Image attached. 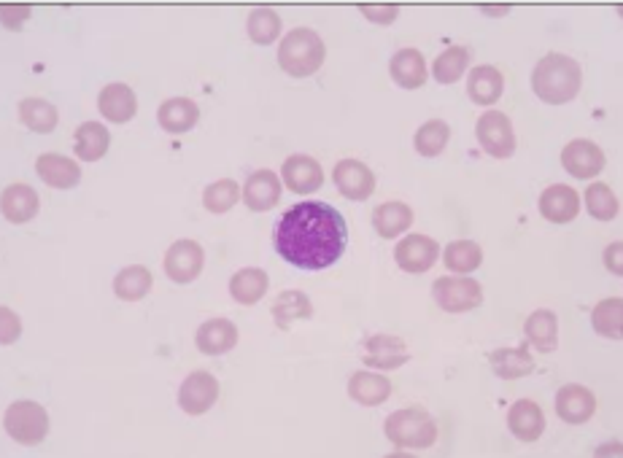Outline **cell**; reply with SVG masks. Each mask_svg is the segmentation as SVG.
I'll use <instances>...</instances> for the list:
<instances>
[{"label": "cell", "instance_id": "1", "mask_svg": "<svg viewBox=\"0 0 623 458\" xmlns=\"http://www.w3.org/2000/svg\"><path fill=\"white\" fill-rule=\"evenodd\" d=\"M273 246L278 256L300 270H324L338 262L348 246V227L343 213L330 203L292 205L276 221Z\"/></svg>", "mask_w": 623, "mask_h": 458}, {"label": "cell", "instance_id": "2", "mask_svg": "<svg viewBox=\"0 0 623 458\" xmlns=\"http://www.w3.org/2000/svg\"><path fill=\"white\" fill-rule=\"evenodd\" d=\"M580 84H583L580 65L567 54H545L532 73L534 95L540 97L543 103H551V106L572 103L578 97Z\"/></svg>", "mask_w": 623, "mask_h": 458}, {"label": "cell", "instance_id": "3", "mask_svg": "<svg viewBox=\"0 0 623 458\" xmlns=\"http://www.w3.org/2000/svg\"><path fill=\"white\" fill-rule=\"evenodd\" d=\"M327 57V46L311 27H294L278 46V65L292 79H308L319 71Z\"/></svg>", "mask_w": 623, "mask_h": 458}, {"label": "cell", "instance_id": "4", "mask_svg": "<svg viewBox=\"0 0 623 458\" xmlns=\"http://www.w3.org/2000/svg\"><path fill=\"white\" fill-rule=\"evenodd\" d=\"M386 440L402 450H427L437 442L435 418L421 407H405L386 418L383 423Z\"/></svg>", "mask_w": 623, "mask_h": 458}, {"label": "cell", "instance_id": "5", "mask_svg": "<svg viewBox=\"0 0 623 458\" xmlns=\"http://www.w3.org/2000/svg\"><path fill=\"white\" fill-rule=\"evenodd\" d=\"M3 426H6V434L17 445L36 448V445H41L46 440V434H49V413L38 402L19 399L3 415Z\"/></svg>", "mask_w": 623, "mask_h": 458}, {"label": "cell", "instance_id": "6", "mask_svg": "<svg viewBox=\"0 0 623 458\" xmlns=\"http://www.w3.org/2000/svg\"><path fill=\"white\" fill-rule=\"evenodd\" d=\"M432 297L445 313H467L483 302V286L467 275H445L432 283Z\"/></svg>", "mask_w": 623, "mask_h": 458}, {"label": "cell", "instance_id": "7", "mask_svg": "<svg viewBox=\"0 0 623 458\" xmlns=\"http://www.w3.org/2000/svg\"><path fill=\"white\" fill-rule=\"evenodd\" d=\"M475 135H478L481 149L486 151V154H491L494 159H508L513 157V151H516L513 122H510L508 114H502V111H486V114L478 119Z\"/></svg>", "mask_w": 623, "mask_h": 458}, {"label": "cell", "instance_id": "8", "mask_svg": "<svg viewBox=\"0 0 623 458\" xmlns=\"http://www.w3.org/2000/svg\"><path fill=\"white\" fill-rule=\"evenodd\" d=\"M162 267L168 273L170 281L176 283H192L200 278L205 267V251L197 240H176L173 246L165 251Z\"/></svg>", "mask_w": 623, "mask_h": 458}, {"label": "cell", "instance_id": "9", "mask_svg": "<svg viewBox=\"0 0 623 458\" xmlns=\"http://www.w3.org/2000/svg\"><path fill=\"white\" fill-rule=\"evenodd\" d=\"M219 399V380L205 370H195L181 388H178V405L189 415H203L216 405Z\"/></svg>", "mask_w": 623, "mask_h": 458}, {"label": "cell", "instance_id": "10", "mask_svg": "<svg viewBox=\"0 0 623 458\" xmlns=\"http://www.w3.org/2000/svg\"><path fill=\"white\" fill-rule=\"evenodd\" d=\"M332 181L346 200L362 203L375 192V173L359 159H340L332 170Z\"/></svg>", "mask_w": 623, "mask_h": 458}, {"label": "cell", "instance_id": "11", "mask_svg": "<svg viewBox=\"0 0 623 458\" xmlns=\"http://www.w3.org/2000/svg\"><path fill=\"white\" fill-rule=\"evenodd\" d=\"M561 165L575 178H594L605 170V151L588 138H575L561 149Z\"/></svg>", "mask_w": 623, "mask_h": 458}, {"label": "cell", "instance_id": "12", "mask_svg": "<svg viewBox=\"0 0 623 458\" xmlns=\"http://www.w3.org/2000/svg\"><path fill=\"white\" fill-rule=\"evenodd\" d=\"M437 256H440V246L427 235H408L394 248V262L400 265L402 273H427L437 262Z\"/></svg>", "mask_w": 623, "mask_h": 458}, {"label": "cell", "instance_id": "13", "mask_svg": "<svg viewBox=\"0 0 623 458\" xmlns=\"http://www.w3.org/2000/svg\"><path fill=\"white\" fill-rule=\"evenodd\" d=\"M410 353L402 337L394 335H373L365 340V353L362 362L373 370H400L408 362Z\"/></svg>", "mask_w": 623, "mask_h": 458}, {"label": "cell", "instance_id": "14", "mask_svg": "<svg viewBox=\"0 0 623 458\" xmlns=\"http://www.w3.org/2000/svg\"><path fill=\"white\" fill-rule=\"evenodd\" d=\"M597 413V397L594 391L580 383H570V386H561L556 394V415L564 423H586L591 421V415Z\"/></svg>", "mask_w": 623, "mask_h": 458}, {"label": "cell", "instance_id": "15", "mask_svg": "<svg viewBox=\"0 0 623 458\" xmlns=\"http://www.w3.org/2000/svg\"><path fill=\"white\" fill-rule=\"evenodd\" d=\"M540 213L551 224H570L580 213V194L572 186L553 184L540 194Z\"/></svg>", "mask_w": 623, "mask_h": 458}, {"label": "cell", "instance_id": "16", "mask_svg": "<svg viewBox=\"0 0 623 458\" xmlns=\"http://www.w3.org/2000/svg\"><path fill=\"white\" fill-rule=\"evenodd\" d=\"M281 192H284V186H281V178L273 170H257V173H251L246 186H243V203L249 211L265 213L273 205H278Z\"/></svg>", "mask_w": 623, "mask_h": 458}, {"label": "cell", "instance_id": "17", "mask_svg": "<svg viewBox=\"0 0 623 458\" xmlns=\"http://www.w3.org/2000/svg\"><path fill=\"white\" fill-rule=\"evenodd\" d=\"M284 184L297 194H311L316 192L321 184H324V170L313 157L308 154H292V157L284 162Z\"/></svg>", "mask_w": 623, "mask_h": 458}, {"label": "cell", "instance_id": "18", "mask_svg": "<svg viewBox=\"0 0 623 458\" xmlns=\"http://www.w3.org/2000/svg\"><path fill=\"white\" fill-rule=\"evenodd\" d=\"M508 426L521 442H537L545 432V415L532 399H518L508 410Z\"/></svg>", "mask_w": 623, "mask_h": 458}, {"label": "cell", "instance_id": "19", "mask_svg": "<svg viewBox=\"0 0 623 458\" xmlns=\"http://www.w3.org/2000/svg\"><path fill=\"white\" fill-rule=\"evenodd\" d=\"M195 343L197 351L205 353V356H222L238 343V326L227 318H211L197 329Z\"/></svg>", "mask_w": 623, "mask_h": 458}, {"label": "cell", "instance_id": "20", "mask_svg": "<svg viewBox=\"0 0 623 458\" xmlns=\"http://www.w3.org/2000/svg\"><path fill=\"white\" fill-rule=\"evenodd\" d=\"M98 108L108 122L125 124L138 114V97L127 84H108L100 89Z\"/></svg>", "mask_w": 623, "mask_h": 458}, {"label": "cell", "instance_id": "21", "mask_svg": "<svg viewBox=\"0 0 623 458\" xmlns=\"http://www.w3.org/2000/svg\"><path fill=\"white\" fill-rule=\"evenodd\" d=\"M157 122H160L165 133H189L200 122V108L189 97H170V100L162 103L160 111H157Z\"/></svg>", "mask_w": 623, "mask_h": 458}, {"label": "cell", "instance_id": "22", "mask_svg": "<svg viewBox=\"0 0 623 458\" xmlns=\"http://www.w3.org/2000/svg\"><path fill=\"white\" fill-rule=\"evenodd\" d=\"M36 173L52 189H71L81 181V168L63 154H41L36 159Z\"/></svg>", "mask_w": 623, "mask_h": 458}, {"label": "cell", "instance_id": "23", "mask_svg": "<svg viewBox=\"0 0 623 458\" xmlns=\"http://www.w3.org/2000/svg\"><path fill=\"white\" fill-rule=\"evenodd\" d=\"M389 73L397 87L402 89H421L427 84V62L419 49H400L392 57Z\"/></svg>", "mask_w": 623, "mask_h": 458}, {"label": "cell", "instance_id": "24", "mask_svg": "<svg viewBox=\"0 0 623 458\" xmlns=\"http://www.w3.org/2000/svg\"><path fill=\"white\" fill-rule=\"evenodd\" d=\"M505 92V79L494 65H478L472 68L467 79V95L475 106H494Z\"/></svg>", "mask_w": 623, "mask_h": 458}, {"label": "cell", "instance_id": "25", "mask_svg": "<svg viewBox=\"0 0 623 458\" xmlns=\"http://www.w3.org/2000/svg\"><path fill=\"white\" fill-rule=\"evenodd\" d=\"M392 394V380L378 372H354L348 380V397L365 407L383 405Z\"/></svg>", "mask_w": 623, "mask_h": 458}, {"label": "cell", "instance_id": "26", "mask_svg": "<svg viewBox=\"0 0 623 458\" xmlns=\"http://www.w3.org/2000/svg\"><path fill=\"white\" fill-rule=\"evenodd\" d=\"M0 208H3V216H6V221H11V224H27L30 219H36L38 194L33 192V186L11 184L3 189Z\"/></svg>", "mask_w": 623, "mask_h": 458}, {"label": "cell", "instance_id": "27", "mask_svg": "<svg viewBox=\"0 0 623 458\" xmlns=\"http://www.w3.org/2000/svg\"><path fill=\"white\" fill-rule=\"evenodd\" d=\"M270 289V278L259 267H243L230 278V294L238 305H257Z\"/></svg>", "mask_w": 623, "mask_h": 458}, {"label": "cell", "instance_id": "28", "mask_svg": "<svg viewBox=\"0 0 623 458\" xmlns=\"http://www.w3.org/2000/svg\"><path fill=\"white\" fill-rule=\"evenodd\" d=\"M526 340L540 353L556 351L559 345V318L553 310H534L524 324Z\"/></svg>", "mask_w": 623, "mask_h": 458}, {"label": "cell", "instance_id": "29", "mask_svg": "<svg viewBox=\"0 0 623 458\" xmlns=\"http://www.w3.org/2000/svg\"><path fill=\"white\" fill-rule=\"evenodd\" d=\"M108 146H111V133L100 122H84L73 135V149L81 162H98L106 157Z\"/></svg>", "mask_w": 623, "mask_h": 458}, {"label": "cell", "instance_id": "30", "mask_svg": "<svg viewBox=\"0 0 623 458\" xmlns=\"http://www.w3.org/2000/svg\"><path fill=\"white\" fill-rule=\"evenodd\" d=\"M489 362L494 375L502 380H518L534 370V359L526 351V345H518V348H497L489 356Z\"/></svg>", "mask_w": 623, "mask_h": 458}, {"label": "cell", "instance_id": "31", "mask_svg": "<svg viewBox=\"0 0 623 458\" xmlns=\"http://www.w3.org/2000/svg\"><path fill=\"white\" fill-rule=\"evenodd\" d=\"M273 318H276L278 329H292L297 321H308L313 316V305L311 300L305 297L303 291H284L278 294L273 308H270Z\"/></svg>", "mask_w": 623, "mask_h": 458}, {"label": "cell", "instance_id": "32", "mask_svg": "<svg viewBox=\"0 0 623 458\" xmlns=\"http://www.w3.org/2000/svg\"><path fill=\"white\" fill-rule=\"evenodd\" d=\"M410 224H413V211L405 203H383L373 213V227L383 240L400 238L405 229H410Z\"/></svg>", "mask_w": 623, "mask_h": 458}, {"label": "cell", "instance_id": "33", "mask_svg": "<svg viewBox=\"0 0 623 458\" xmlns=\"http://www.w3.org/2000/svg\"><path fill=\"white\" fill-rule=\"evenodd\" d=\"M19 119L33 133H52L54 127L60 124L57 108L49 100H41V97H25L19 103Z\"/></svg>", "mask_w": 623, "mask_h": 458}, {"label": "cell", "instance_id": "34", "mask_svg": "<svg viewBox=\"0 0 623 458\" xmlns=\"http://www.w3.org/2000/svg\"><path fill=\"white\" fill-rule=\"evenodd\" d=\"M152 273L146 270L143 265H133V267H125L122 273L114 278V294L119 300L125 302H141L149 289H152Z\"/></svg>", "mask_w": 623, "mask_h": 458}, {"label": "cell", "instance_id": "35", "mask_svg": "<svg viewBox=\"0 0 623 458\" xmlns=\"http://www.w3.org/2000/svg\"><path fill=\"white\" fill-rule=\"evenodd\" d=\"M443 262L451 273H475L483 262V251L472 240H454L443 251Z\"/></svg>", "mask_w": 623, "mask_h": 458}, {"label": "cell", "instance_id": "36", "mask_svg": "<svg viewBox=\"0 0 623 458\" xmlns=\"http://www.w3.org/2000/svg\"><path fill=\"white\" fill-rule=\"evenodd\" d=\"M591 324L602 337L621 340L623 337V300L621 297H607L591 313Z\"/></svg>", "mask_w": 623, "mask_h": 458}, {"label": "cell", "instance_id": "37", "mask_svg": "<svg viewBox=\"0 0 623 458\" xmlns=\"http://www.w3.org/2000/svg\"><path fill=\"white\" fill-rule=\"evenodd\" d=\"M467 65H470V52L464 46H448L432 65V73L440 84H456L464 76Z\"/></svg>", "mask_w": 623, "mask_h": 458}, {"label": "cell", "instance_id": "38", "mask_svg": "<svg viewBox=\"0 0 623 458\" xmlns=\"http://www.w3.org/2000/svg\"><path fill=\"white\" fill-rule=\"evenodd\" d=\"M249 30V41L259 46H270L281 36V17L273 9H254L246 22Z\"/></svg>", "mask_w": 623, "mask_h": 458}, {"label": "cell", "instance_id": "39", "mask_svg": "<svg viewBox=\"0 0 623 458\" xmlns=\"http://www.w3.org/2000/svg\"><path fill=\"white\" fill-rule=\"evenodd\" d=\"M448 138H451V127L440 122V119H432V122L421 124L413 143H416V151H419L421 157H437L448 146Z\"/></svg>", "mask_w": 623, "mask_h": 458}, {"label": "cell", "instance_id": "40", "mask_svg": "<svg viewBox=\"0 0 623 458\" xmlns=\"http://www.w3.org/2000/svg\"><path fill=\"white\" fill-rule=\"evenodd\" d=\"M586 208L588 213L599 221H610L621 213V200L615 197V192L607 184H591L586 189Z\"/></svg>", "mask_w": 623, "mask_h": 458}, {"label": "cell", "instance_id": "41", "mask_svg": "<svg viewBox=\"0 0 623 458\" xmlns=\"http://www.w3.org/2000/svg\"><path fill=\"white\" fill-rule=\"evenodd\" d=\"M241 200V186L235 184L232 178H222V181H214L203 192V205L205 211L211 213H227L230 208H235Z\"/></svg>", "mask_w": 623, "mask_h": 458}, {"label": "cell", "instance_id": "42", "mask_svg": "<svg viewBox=\"0 0 623 458\" xmlns=\"http://www.w3.org/2000/svg\"><path fill=\"white\" fill-rule=\"evenodd\" d=\"M0 321H3V329H0V343L3 345H11V343H17V337H19V318L14 310L9 308H0Z\"/></svg>", "mask_w": 623, "mask_h": 458}, {"label": "cell", "instance_id": "43", "mask_svg": "<svg viewBox=\"0 0 623 458\" xmlns=\"http://www.w3.org/2000/svg\"><path fill=\"white\" fill-rule=\"evenodd\" d=\"M359 11L365 14L370 22H378V25H392L394 19H397V14H400V6H359Z\"/></svg>", "mask_w": 623, "mask_h": 458}, {"label": "cell", "instance_id": "44", "mask_svg": "<svg viewBox=\"0 0 623 458\" xmlns=\"http://www.w3.org/2000/svg\"><path fill=\"white\" fill-rule=\"evenodd\" d=\"M30 6H3V25L9 30H19L25 25V19L30 17Z\"/></svg>", "mask_w": 623, "mask_h": 458}, {"label": "cell", "instance_id": "45", "mask_svg": "<svg viewBox=\"0 0 623 458\" xmlns=\"http://www.w3.org/2000/svg\"><path fill=\"white\" fill-rule=\"evenodd\" d=\"M621 251H623L621 240H615L613 246H607V251H605V265H607V270H610V273H613V275H623Z\"/></svg>", "mask_w": 623, "mask_h": 458}]
</instances>
